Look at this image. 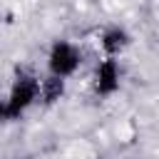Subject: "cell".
Segmentation results:
<instances>
[{
  "mask_svg": "<svg viewBox=\"0 0 159 159\" xmlns=\"http://www.w3.org/2000/svg\"><path fill=\"white\" fill-rule=\"evenodd\" d=\"M129 32L124 30V27H119V25H112V27H107V30H102L99 32V37H97V50L102 52V57H122L124 55V50L129 47Z\"/></svg>",
  "mask_w": 159,
  "mask_h": 159,
  "instance_id": "3",
  "label": "cell"
},
{
  "mask_svg": "<svg viewBox=\"0 0 159 159\" xmlns=\"http://www.w3.org/2000/svg\"><path fill=\"white\" fill-rule=\"evenodd\" d=\"M92 84L94 92L102 97H112L122 87V65L117 57H99L92 67Z\"/></svg>",
  "mask_w": 159,
  "mask_h": 159,
  "instance_id": "2",
  "label": "cell"
},
{
  "mask_svg": "<svg viewBox=\"0 0 159 159\" xmlns=\"http://www.w3.org/2000/svg\"><path fill=\"white\" fill-rule=\"evenodd\" d=\"M82 67V50L72 40H55L47 52V75L60 80H72Z\"/></svg>",
  "mask_w": 159,
  "mask_h": 159,
  "instance_id": "1",
  "label": "cell"
}]
</instances>
